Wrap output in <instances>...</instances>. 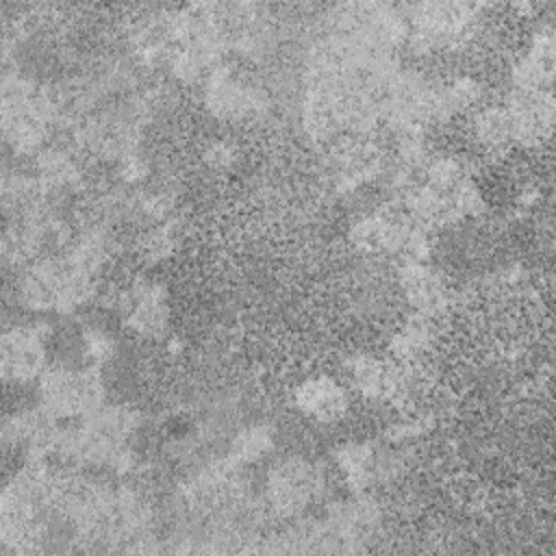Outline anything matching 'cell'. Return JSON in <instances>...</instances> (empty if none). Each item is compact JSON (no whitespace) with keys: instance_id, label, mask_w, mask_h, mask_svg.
Returning a JSON list of instances; mask_svg holds the SVG:
<instances>
[{"instance_id":"cell-1","label":"cell","mask_w":556,"mask_h":556,"mask_svg":"<svg viewBox=\"0 0 556 556\" xmlns=\"http://www.w3.org/2000/svg\"><path fill=\"white\" fill-rule=\"evenodd\" d=\"M321 489V473L304 458L280 460L269 473V497L282 513H298Z\"/></svg>"},{"instance_id":"cell-2","label":"cell","mask_w":556,"mask_h":556,"mask_svg":"<svg viewBox=\"0 0 556 556\" xmlns=\"http://www.w3.org/2000/svg\"><path fill=\"white\" fill-rule=\"evenodd\" d=\"M293 402L298 410L319 424H334L348 415V389L328 374L306 378L295 387Z\"/></svg>"},{"instance_id":"cell-3","label":"cell","mask_w":556,"mask_h":556,"mask_svg":"<svg viewBox=\"0 0 556 556\" xmlns=\"http://www.w3.org/2000/svg\"><path fill=\"white\" fill-rule=\"evenodd\" d=\"M43 363V341L37 330L17 328L15 332L4 334L2 345V365L4 376L15 380H26L39 371Z\"/></svg>"},{"instance_id":"cell-4","label":"cell","mask_w":556,"mask_h":556,"mask_svg":"<svg viewBox=\"0 0 556 556\" xmlns=\"http://www.w3.org/2000/svg\"><path fill=\"white\" fill-rule=\"evenodd\" d=\"M376 458L378 450L367 441L345 443L337 452V465L345 473L348 484L356 491H365L376 482Z\"/></svg>"},{"instance_id":"cell-5","label":"cell","mask_w":556,"mask_h":556,"mask_svg":"<svg viewBox=\"0 0 556 556\" xmlns=\"http://www.w3.org/2000/svg\"><path fill=\"white\" fill-rule=\"evenodd\" d=\"M473 135L486 148H504L513 141V124L504 106H486L473 122Z\"/></svg>"},{"instance_id":"cell-6","label":"cell","mask_w":556,"mask_h":556,"mask_svg":"<svg viewBox=\"0 0 556 556\" xmlns=\"http://www.w3.org/2000/svg\"><path fill=\"white\" fill-rule=\"evenodd\" d=\"M269 447H271V432L263 424L248 426L232 441V452L241 460H254L261 454H265V450Z\"/></svg>"}]
</instances>
